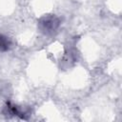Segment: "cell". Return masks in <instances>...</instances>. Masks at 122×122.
Wrapping results in <instances>:
<instances>
[{
    "instance_id": "1",
    "label": "cell",
    "mask_w": 122,
    "mask_h": 122,
    "mask_svg": "<svg viewBox=\"0 0 122 122\" xmlns=\"http://www.w3.org/2000/svg\"><path fill=\"white\" fill-rule=\"evenodd\" d=\"M10 43L9 41L7 40L6 37H3L2 35H0V50L3 51V50H7L8 47H9Z\"/></svg>"
}]
</instances>
